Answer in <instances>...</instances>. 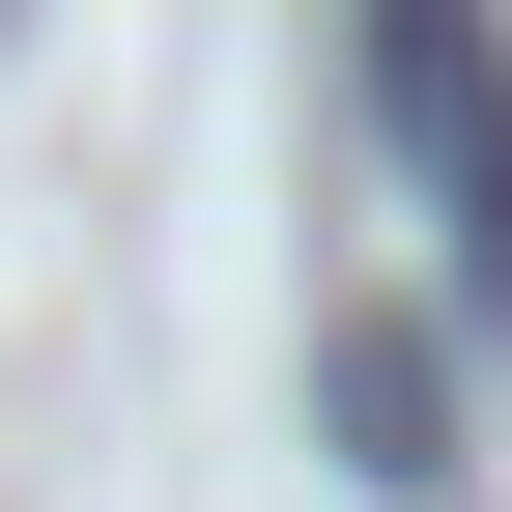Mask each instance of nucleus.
<instances>
[{"mask_svg": "<svg viewBox=\"0 0 512 512\" xmlns=\"http://www.w3.org/2000/svg\"><path fill=\"white\" fill-rule=\"evenodd\" d=\"M342 86H370V143H399L427 256H456V313L512 342V0H342Z\"/></svg>", "mask_w": 512, "mask_h": 512, "instance_id": "1", "label": "nucleus"}, {"mask_svg": "<svg viewBox=\"0 0 512 512\" xmlns=\"http://www.w3.org/2000/svg\"><path fill=\"white\" fill-rule=\"evenodd\" d=\"M313 370H342V456H370V484H427V456H456V399H427V370H399V313H342V342H313Z\"/></svg>", "mask_w": 512, "mask_h": 512, "instance_id": "2", "label": "nucleus"}]
</instances>
